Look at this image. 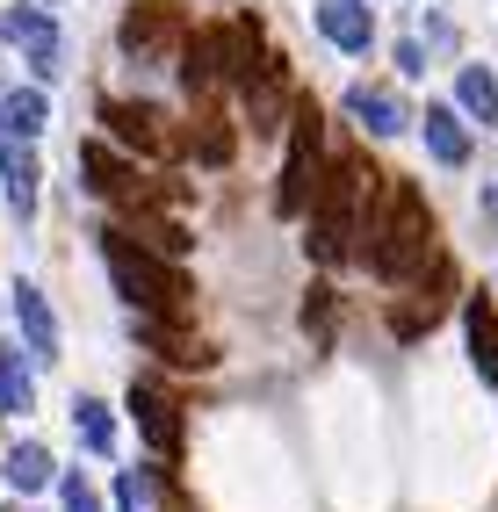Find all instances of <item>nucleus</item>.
Here are the masks:
<instances>
[{
  "instance_id": "obj_26",
  "label": "nucleus",
  "mask_w": 498,
  "mask_h": 512,
  "mask_svg": "<svg viewBox=\"0 0 498 512\" xmlns=\"http://www.w3.org/2000/svg\"><path fill=\"white\" fill-rule=\"evenodd\" d=\"M0 512H15V505H0Z\"/></svg>"
},
{
  "instance_id": "obj_19",
  "label": "nucleus",
  "mask_w": 498,
  "mask_h": 512,
  "mask_svg": "<svg viewBox=\"0 0 498 512\" xmlns=\"http://www.w3.org/2000/svg\"><path fill=\"white\" fill-rule=\"evenodd\" d=\"M73 426H80V448L87 455H116V412L102 397H73Z\"/></svg>"
},
{
  "instance_id": "obj_17",
  "label": "nucleus",
  "mask_w": 498,
  "mask_h": 512,
  "mask_svg": "<svg viewBox=\"0 0 498 512\" xmlns=\"http://www.w3.org/2000/svg\"><path fill=\"white\" fill-rule=\"evenodd\" d=\"M130 412H138L145 440H152V455H174V440H181V412H174V397H159L152 383L130 390Z\"/></svg>"
},
{
  "instance_id": "obj_6",
  "label": "nucleus",
  "mask_w": 498,
  "mask_h": 512,
  "mask_svg": "<svg viewBox=\"0 0 498 512\" xmlns=\"http://www.w3.org/2000/svg\"><path fill=\"white\" fill-rule=\"evenodd\" d=\"M340 109H347V123L369 130V138H405V130H419V109H412L390 80H354V87L340 94Z\"/></svg>"
},
{
  "instance_id": "obj_20",
  "label": "nucleus",
  "mask_w": 498,
  "mask_h": 512,
  "mask_svg": "<svg viewBox=\"0 0 498 512\" xmlns=\"http://www.w3.org/2000/svg\"><path fill=\"white\" fill-rule=\"evenodd\" d=\"M58 498H65V512H102V498H94V484L80 469H58Z\"/></svg>"
},
{
  "instance_id": "obj_25",
  "label": "nucleus",
  "mask_w": 498,
  "mask_h": 512,
  "mask_svg": "<svg viewBox=\"0 0 498 512\" xmlns=\"http://www.w3.org/2000/svg\"><path fill=\"white\" fill-rule=\"evenodd\" d=\"M44 8H65V0H44Z\"/></svg>"
},
{
  "instance_id": "obj_14",
  "label": "nucleus",
  "mask_w": 498,
  "mask_h": 512,
  "mask_svg": "<svg viewBox=\"0 0 498 512\" xmlns=\"http://www.w3.org/2000/svg\"><path fill=\"white\" fill-rule=\"evenodd\" d=\"M0 476H8L15 491H51L58 484V455L44 448V440H15V448L0 455Z\"/></svg>"
},
{
  "instance_id": "obj_12",
  "label": "nucleus",
  "mask_w": 498,
  "mask_h": 512,
  "mask_svg": "<svg viewBox=\"0 0 498 512\" xmlns=\"http://www.w3.org/2000/svg\"><path fill=\"white\" fill-rule=\"evenodd\" d=\"M318 37H325L332 51L361 58V51L376 44V15L361 8V0H318Z\"/></svg>"
},
{
  "instance_id": "obj_9",
  "label": "nucleus",
  "mask_w": 498,
  "mask_h": 512,
  "mask_svg": "<svg viewBox=\"0 0 498 512\" xmlns=\"http://www.w3.org/2000/svg\"><path fill=\"white\" fill-rule=\"evenodd\" d=\"M8 303H15V325H22V347H29V361H58L65 332H58L51 296H44L37 282H29V275H15V282H8Z\"/></svg>"
},
{
  "instance_id": "obj_24",
  "label": "nucleus",
  "mask_w": 498,
  "mask_h": 512,
  "mask_svg": "<svg viewBox=\"0 0 498 512\" xmlns=\"http://www.w3.org/2000/svg\"><path fill=\"white\" fill-rule=\"evenodd\" d=\"M426 44H434V51H455V22L434 8V15H426Z\"/></svg>"
},
{
  "instance_id": "obj_10",
  "label": "nucleus",
  "mask_w": 498,
  "mask_h": 512,
  "mask_svg": "<svg viewBox=\"0 0 498 512\" xmlns=\"http://www.w3.org/2000/svg\"><path fill=\"white\" fill-rule=\"evenodd\" d=\"M419 138H426V152H434V166H470V152H477L470 116H462L455 101H426L419 109Z\"/></svg>"
},
{
  "instance_id": "obj_13",
  "label": "nucleus",
  "mask_w": 498,
  "mask_h": 512,
  "mask_svg": "<svg viewBox=\"0 0 498 512\" xmlns=\"http://www.w3.org/2000/svg\"><path fill=\"white\" fill-rule=\"evenodd\" d=\"M0 130L37 145L44 130H51V94L44 87H0Z\"/></svg>"
},
{
  "instance_id": "obj_11",
  "label": "nucleus",
  "mask_w": 498,
  "mask_h": 512,
  "mask_svg": "<svg viewBox=\"0 0 498 512\" xmlns=\"http://www.w3.org/2000/svg\"><path fill=\"white\" fill-rule=\"evenodd\" d=\"M37 181H44L37 145H29V138H8V130H0V195H8V210H15L22 224L37 217Z\"/></svg>"
},
{
  "instance_id": "obj_22",
  "label": "nucleus",
  "mask_w": 498,
  "mask_h": 512,
  "mask_svg": "<svg viewBox=\"0 0 498 512\" xmlns=\"http://www.w3.org/2000/svg\"><path fill=\"white\" fill-rule=\"evenodd\" d=\"M116 505H123V512H145V476L123 469V476H116Z\"/></svg>"
},
{
  "instance_id": "obj_3",
  "label": "nucleus",
  "mask_w": 498,
  "mask_h": 512,
  "mask_svg": "<svg viewBox=\"0 0 498 512\" xmlns=\"http://www.w3.org/2000/svg\"><path fill=\"white\" fill-rule=\"evenodd\" d=\"M0 44L22 51L29 80L51 87L65 73V29H58V8H44V0H15V8H0Z\"/></svg>"
},
{
  "instance_id": "obj_15",
  "label": "nucleus",
  "mask_w": 498,
  "mask_h": 512,
  "mask_svg": "<svg viewBox=\"0 0 498 512\" xmlns=\"http://www.w3.org/2000/svg\"><path fill=\"white\" fill-rule=\"evenodd\" d=\"M462 332H470V361H477V375L498 390V311H491V296H470V303H462Z\"/></svg>"
},
{
  "instance_id": "obj_16",
  "label": "nucleus",
  "mask_w": 498,
  "mask_h": 512,
  "mask_svg": "<svg viewBox=\"0 0 498 512\" xmlns=\"http://www.w3.org/2000/svg\"><path fill=\"white\" fill-rule=\"evenodd\" d=\"M0 412H8V419L37 412V375H29V347H15V339H0Z\"/></svg>"
},
{
  "instance_id": "obj_2",
  "label": "nucleus",
  "mask_w": 498,
  "mask_h": 512,
  "mask_svg": "<svg viewBox=\"0 0 498 512\" xmlns=\"http://www.w3.org/2000/svg\"><path fill=\"white\" fill-rule=\"evenodd\" d=\"M102 267H109V282L130 296V311H152V318H181L188 311V282L166 267V253L138 246L130 231H109L102 238Z\"/></svg>"
},
{
  "instance_id": "obj_21",
  "label": "nucleus",
  "mask_w": 498,
  "mask_h": 512,
  "mask_svg": "<svg viewBox=\"0 0 498 512\" xmlns=\"http://www.w3.org/2000/svg\"><path fill=\"white\" fill-rule=\"evenodd\" d=\"M390 65H397L405 80H419V73H426V44H419V37H397V44H390Z\"/></svg>"
},
{
  "instance_id": "obj_8",
  "label": "nucleus",
  "mask_w": 498,
  "mask_h": 512,
  "mask_svg": "<svg viewBox=\"0 0 498 512\" xmlns=\"http://www.w3.org/2000/svg\"><path fill=\"white\" fill-rule=\"evenodd\" d=\"M102 123H109V138H116V145L145 152V159L174 152V130L159 123V109H152V101H130V94H102Z\"/></svg>"
},
{
  "instance_id": "obj_18",
  "label": "nucleus",
  "mask_w": 498,
  "mask_h": 512,
  "mask_svg": "<svg viewBox=\"0 0 498 512\" xmlns=\"http://www.w3.org/2000/svg\"><path fill=\"white\" fill-rule=\"evenodd\" d=\"M455 109L484 130H498V73L491 65H455Z\"/></svg>"
},
{
  "instance_id": "obj_4",
  "label": "nucleus",
  "mask_w": 498,
  "mask_h": 512,
  "mask_svg": "<svg viewBox=\"0 0 498 512\" xmlns=\"http://www.w3.org/2000/svg\"><path fill=\"white\" fill-rule=\"evenodd\" d=\"M80 174H87V195L116 202V210H159V188H145V166L116 145H102V138L80 145Z\"/></svg>"
},
{
  "instance_id": "obj_1",
  "label": "nucleus",
  "mask_w": 498,
  "mask_h": 512,
  "mask_svg": "<svg viewBox=\"0 0 498 512\" xmlns=\"http://www.w3.org/2000/svg\"><path fill=\"white\" fill-rule=\"evenodd\" d=\"M361 238H369V267H376V282L390 289H412L426 275V260H434V217H426V202L412 181H376L369 195V210H361Z\"/></svg>"
},
{
  "instance_id": "obj_7",
  "label": "nucleus",
  "mask_w": 498,
  "mask_h": 512,
  "mask_svg": "<svg viewBox=\"0 0 498 512\" xmlns=\"http://www.w3.org/2000/svg\"><path fill=\"white\" fill-rule=\"evenodd\" d=\"M318 181H325L318 123L304 116V123L289 130V159H282V181H275V210H282V217H304V210H311V195H318Z\"/></svg>"
},
{
  "instance_id": "obj_23",
  "label": "nucleus",
  "mask_w": 498,
  "mask_h": 512,
  "mask_svg": "<svg viewBox=\"0 0 498 512\" xmlns=\"http://www.w3.org/2000/svg\"><path fill=\"white\" fill-rule=\"evenodd\" d=\"M325 318H332V296H325V289H311V303H304V325H311V339H325Z\"/></svg>"
},
{
  "instance_id": "obj_5",
  "label": "nucleus",
  "mask_w": 498,
  "mask_h": 512,
  "mask_svg": "<svg viewBox=\"0 0 498 512\" xmlns=\"http://www.w3.org/2000/svg\"><path fill=\"white\" fill-rule=\"evenodd\" d=\"M116 44L130 65H174V44H181V15H174V0H130L123 8V29H116Z\"/></svg>"
}]
</instances>
